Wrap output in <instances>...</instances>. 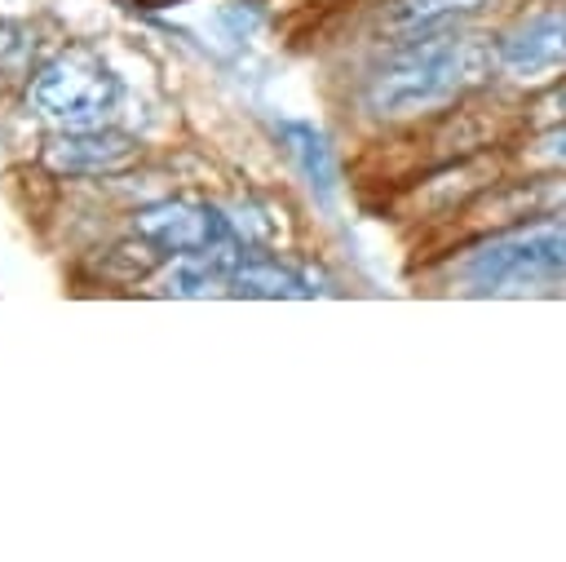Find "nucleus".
<instances>
[{
	"mask_svg": "<svg viewBox=\"0 0 566 562\" xmlns=\"http://www.w3.org/2000/svg\"><path fill=\"white\" fill-rule=\"evenodd\" d=\"M495 71V40L469 35L455 27L416 31L367 84V106L380 119H411L424 111H442L464 93L482 89Z\"/></svg>",
	"mask_w": 566,
	"mask_h": 562,
	"instance_id": "f257e3e1",
	"label": "nucleus"
},
{
	"mask_svg": "<svg viewBox=\"0 0 566 562\" xmlns=\"http://www.w3.org/2000/svg\"><path fill=\"white\" fill-rule=\"evenodd\" d=\"M469 292H526L566 279V221H526L482 239L460 266Z\"/></svg>",
	"mask_w": 566,
	"mask_h": 562,
	"instance_id": "f03ea898",
	"label": "nucleus"
},
{
	"mask_svg": "<svg viewBox=\"0 0 566 562\" xmlns=\"http://www.w3.org/2000/svg\"><path fill=\"white\" fill-rule=\"evenodd\" d=\"M31 111L57 128H97L119 102V75L84 44L62 49L31 80Z\"/></svg>",
	"mask_w": 566,
	"mask_h": 562,
	"instance_id": "7ed1b4c3",
	"label": "nucleus"
},
{
	"mask_svg": "<svg viewBox=\"0 0 566 562\" xmlns=\"http://www.w3.org/2000/svg\"><path fill=\"white\" fill-rule=\"evenodd\" d=\"M137 235L164 257H217L230 266V274L252 252V243L230 226V217H221L203 199H164L142 208Z\"/></svg>",
	"mask_w": 566,
	"mask_h": 562,
	"instance_id": "20e7f679",
	"label": "nucleus"
},
{
	"mask_svg": "<svg viewBox=\"0 0 566 562\" xmlns=\"http://www.w3.org/2000/svg\"><path fill=\"white\" fill-rule=\"evenodd\" d=\"M495 40V71L517 84L544 93L566 75V0L522 9Z\"/></svg>",
	"mask_w": 566,
	"mask_h": 562,
	"instance_id": "39448f33",
	"label": "nucleus"
},
{
	"mask_svg": "<svg viewBox=\"0 0 566 562\" xmlns=\"http://www.w3.org/2000/svg\"><path fill=\"white\" fill-rule=\"evenodd\" d=\"M137 159V142L115 128H66L49 142L44 164L53 173H119Z\"/></svg>",
	"mask_w": 566,
	"mask_h": 562,
	"instance_id": "423d86ee",
	"label": "nucleus"
},
{
	"mask_svg": "<svg viewBox=\"0 0 566 562\" xmlns=\"http://www.w3.org/2000/svg\"><path fill=\"white\" fill-rule=\"evenodd\" d=\"M230 292L234 296H314L318 288L296 266L265 257V252H248L230 274Z\"/></svg>",
	"mask_w": 566,
	"mask_h": 562,
	"instance_id": "0eeeda50",
	"label": "nucleus"
},
{
	"mask_svg": "<svg viewBox=\"0 0 566 562\" xmlns=\"http://www.w3.org/2000/svg\"><path fill=\"white\" fill-rule=\"evenodd\" d=\"M279 142H283V146H287V155L301 164L305 181H310V186H318L323 195H332L336 164H332V146H327V137H323L318 128H310V124L283 119V124H279Z\"/></svg>",
	"mask_w": 566,
	"mask_h": 562,
	"instance_id": "6e6552de",
	"label": "nucleus"
},
{
	"mask_svg": "<svg viewBox=\"0 0 566 562\" xmlns=\"http://www.w3.org/2000/svg\"><path fill=\"white\" fill-rule=\"evenodd\" d=\"M486 0H394L389 4V22L398 31H433V27H451L455 18L478 13Z\"/></svg>",
	"mask_w": 566,
	"mask_h": 562,
	"instance_id": "1a4fd4ad",
	"label": "nucleus"
},
{
	"mask_svg": "<svg viewBox=\"0 0 566 562\" xmlns=\"http://www.w3.org/2000/svg\"><path fill=\"white\" fill-rule=\"evenodd\" d=\"M531 155H535V164L566 173V124H539V133L531 142Z\"/></svg>",
	"mask_w": 566,
	"mask_h": 562,
	"instance_id": "9d476101",
	"label": "nucleus"
},
{
	"mask_svg": "<svg viewBox=\"0 0 566 562\" xmlns=\"http://www.w3.org/2000/svg\"><path fill=\"white\" fill-rule=\"evenodd\" d=\"M22 62H27V40H22V31L9 27V22H0V80L18 75Z\"/></svg>",
	"mask_w": 566,
	"mask_h": 562,
	"instance_id": "9b49d317",
	"label": "nucleus"
},
{
	"mask_svg": "<svg viewBox=\"0 0 566 562\" xmlns=\"http://www.w3.org/2000/svg\"><path fill=\"white\" fill-rule=\"evenodd\" d=\"M539 124H566V75L539 93Z\"/></svg>",
	"mask_w": 566,
	"mask_h": 562,
	"instance_id": "f8f14e48",
	"label": "nucleus"
}]
</instances>
